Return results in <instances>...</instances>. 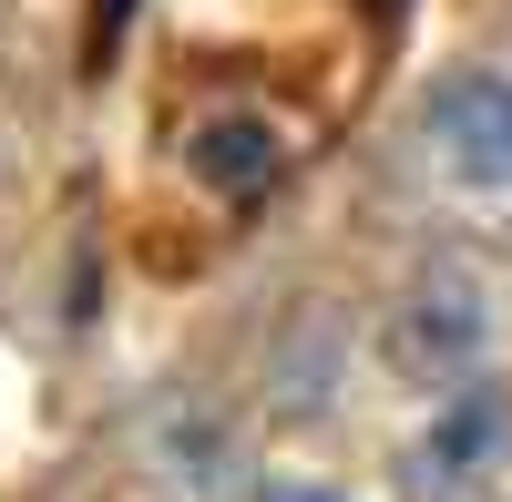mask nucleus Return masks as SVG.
<instances>
[{
	"instance_id": "obj_1",
	"label": "nucleus",
	"mask_w": 512,
	"mask_h": 502,
	"mask_svg": "<svg viewBox=\"0 0 512 502\" xmlns=\"http://www.w3.org/2000/svg\"><path fill=\"white\" fill-rule=\"evenodd\" d=\"M431 144H441V164L461 185L512 195V72H492V62L451 72L431 93Z\"/></svg>"
},
{
	"instance_id": "obj_2",
	"label": "nucleus",
	"mask_w": 512,
	"mask_h": 502,
	"mask_svg": "<svg viewBox=\"0 0 512 502\" xmlns=\"http://www.w3.org/2000/svg\"><path fill=\"white\" fill-rule=\"evenodd\" d=\"M390 349H400V369H420V380H472L482 349H492L482 287L472 277H420L400 298V318H390Z\"/></svg>"
},
{
	"instance_id": "obj_3",
	"label": "nucleus",
	"mask_w": 512,
	"mask_h": 502,
	"mask_svg": "<svg viewBox=\"0 0 512 502\" xmlns=\"http://www.w3.org/2000/svg\"><path fill=\"white\" fill-rule=\"evenodd\" d=\"M185 164H195V185H216V195H267L287 175V154H277V134L256 113H205L185 134Z\"/></svg>"
}]
</instances>
